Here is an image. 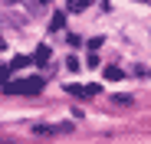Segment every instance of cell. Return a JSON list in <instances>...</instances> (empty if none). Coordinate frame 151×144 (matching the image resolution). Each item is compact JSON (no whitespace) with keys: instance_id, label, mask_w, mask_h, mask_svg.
Here are the masks:
<instances>
[{"instance_id":"7a4b0ae2","label":"cell","mask_w":151,"mask_h":144,"mask_svg":"<svg viewBox=\"0 0 151 144\" xmlns=\"http://www.w3.org/2000/svg\"><path fill=\"white\" fill-rule=\"evenodd\" d=\"M66 92L76 95V98H95L102 92V85H66Z\"/></svg>"},{"instance_id":"3957f363","label":"cell","mask_w":151,"mask_h":144,"mask_svg":"<svg viewBox=\"0 0 151 144\" xmlns=\"http://www.w3.org/2000/svg\"><path fill=\"white\" fill-rule=\"evenodd\" d=\"M30 62H36V66L49 62V46H36V49H33V56H30Z\"/></svg>"},{"instance_id":"5b68a950","label":"cell","mask_w":151,"mask_h":144,"mask_svg":"<svg viewBox=\"0 0 151 144\" xmlns=\"http://www.w3.org/2000/svg\"><path fill=\"white\" fill-rule=\"evenodd\" d=\"M63 26H66V13H63V10H56V13H53V20H49V30L56 33V30H63Z\"/></svg>"},{"instance_id":"52a82bcc","label":"cell","mask_w":151,"mask_h":144,"mask_svg":"<svg viewBox=\"0 0 151 144\" xmlns=\"http://www.w3.org/2000/svg\"><path fill=\"white\" fill-rule=\"evenodd\" d=\"M135 98H132V95H112V105H132Z\"/></svg>"},{"instance_id":"30bf717a","label":"cell","mask_w":151,"mask_h":144,"mask_svg":"<svg viewBox=\"0 0 151 144\" xmlns=\"http://www.w3.org/2000/svg\"><path fill=\"white\" fill-rule=\"evenodd\" d=\"M7 79H10V66H0V82L7 85Z\"/></svg>"},{"instance_id":"ba28073f","label":"cell","mask_w":151,"mask_h":144,"mask_svg":"<svg viewBox=\"0 0 151 144\" xmlns=\"http://www.w3.org/2000/svg\"><path fill=\"white\" fill-rule=\"evenodd\" d=\"M86 66H89V69H99V56L89 53V56H86Z\"/></svg>"},{"instance_id":"8992f818","label":"cell","mask_w":151,"mask_h":144,"mask_svg":"<svg viewBox=\"0 0 151 144\" xmlns=\"http://www.w3.org/2000/svg\"><path fill=\"white\" fill-rule=\"evenodd\" d=\"M23 66H30V56H13V62H10V72H13V69H23Z\"/></svg>"},{"instance_id":"6da1fadb","label":"cell","mask_w":151,"mask_h":144,"mask_svg":"<svg viewBox=\"0 0 151 144\" xmlns=\"http://www.w3.org/2000/svg\"><path fill=\"white\" fill-rule=\"evenodd\" d=\"M43 85H46V82H43L40 76H33V79H20V82H7L4 88H7L10 95H40V92H43Z\"/></svg>"},{"instance_id":"9c48e42d","label":"cell","mask_w":151,"mask_h":144,"mask_svg":"<svg viewBox=\"0 0 151 144\" xmlns=\"http://www.w3.org/2000/svg\"><path fill=\"white\" fill-rule=\"evenodd\" d=\"M89 4H86V0H72V4H69V10H76V13H79V10H86Z\"/></svg>"},{"instance_id":"277c9868","label":"cell","mask_w":151,"mask_h":144,"mask_svg":"<svg viewBox=\"0 0 151 144\" xmlns=\"http://www.w3.org/2000/svg\"><path fill=\"white\" fill-rule=\"evenodd\" d=\"M102 76H105L109 82H118V79H125V72H122L118 66H105V69H102Z\"/></svg>"}]
</instances>
